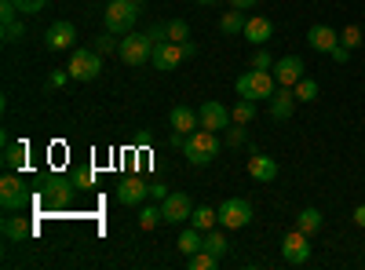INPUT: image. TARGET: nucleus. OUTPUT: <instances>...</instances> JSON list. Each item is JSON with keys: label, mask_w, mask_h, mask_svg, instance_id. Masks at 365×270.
<instances>
[{"label": "nucleus", "mask_w": 365, "mask_h": 270, "mask_svg": "<svg viewBox=\"0 0 365 270\" xmlns=\"http://www.w3.org/2000/svg\"><path fill=\"white\" fill-rule=\"evenodd\" d=\"M182 154H187V161H190V165H197V168L212 165V161H216V157L223 154L220 132H208V128H201V132L187 135V142H182Z\"/></svg>", "instance_id": "nucleus-1"}, {"label": "nucleus", "mask_w": 365, "mask_h": 270, "mask_svg": "<svg viewBox=\"0 0 365 270\" xmlns=\"http://www.w3.org/2000/svg\"><path fill=\"white\" fill-rule=\"evenodd\" d=\"M234 88H237V95H241V99H252V103L267 99V103H270V95L278 92V81H274L270 70H249V73H241V77H237Z\"/></svg>", "instance_id": "nucleus-2"}, {"label": "nucleus", "mask_w": 365, "mask_h": 270, "mask_svg": "<svg viewBox=\"0 0 365 270\" xmlns=\"http://www.w3.org/2000/svg\"><path fill=\"white\" fill-rule=\"evenodd\" d=\"M103 19H106L110 33H132L135 22H139V4L135 0H110Z\"/></svg>", "instance_id": "nucleus-3"}, {"label": "nucleus", "mask_w": 365, "mask_h": 270, "mask_svg": "<svg viewBox=\"0 0 365 270\" xmlns=\"http://www.w3.org/2000/svg\"><path fill=\"white\" fill-rule=\"evenodd\" d=\"M70 77L73 81H96L103 73V55L96 48H73L70 51Z\"/></svg>", "instance_id": "nucleus-4"}, {"label": "nucleus", "mask_w": 365, "mask_h": 270, "mask_svg": "<svg viewBox=\"0 0 365 270\" xmlns=\"http://www.w3.org/2000/svg\"><path fill=\"white\" fill-rule=\"evenodd\" d=\"M117 55L125 66H143V63H150V55H154V41H150V33H125Z\"/></svg>", "instance_id": "nucleus-5"}, {"label": "nucleus", "mask_w": 365, "mask_h": 270, "mask_svg": "<svg viewBox=\"0 0 365 270\" xmlns=\"http://www.w3.org/2000/svg\"><path fill=\"white\" fill-rule=\"evenodd\" d=\"M256 216V208L245 201V197H227L220 204V227L223 230H241V227H249Z\"/></svg>", "instance_id": "nucleus-6"}, {"label": "nucleus", "mask_w": 365, "mask_h": 270, "mask_svg": "<svg viewBox=\"0 0 365 270\" xmlns=\"http://www.w3.org/2000/svg\"><path fill=\"white\" fill-rule=\"evenodd\" d=\"M282 259L289 263V266H303L311 259V234H303L299 227L296 230H289L285 237H282Z\"/></svg>", "instance_id": "nucleus-7"}, {"label": "nucleus", "mask_w": 365, "mask_h": 270, "mask_svg": "<svg viewBox=\"0 0 365 270\" xmlns=\"http://www.w3.org/2000/svg\"><path fill=\"white\" fill-rule=\"evenodd\" d=\"M197 121H201V128H208V132H227L234 117H230V110H227L223 103L205 99V103L197 106Z\"/></svg>", "instance_id": "nucleus-8"}, {"label": "nucleus", "mask_w": 365, "mask_h": 270, "mask_svg": "<svg viewBox=\"0 0 365 270\" xmlns=\"http://www.w3.org/2000/svg\"><path fill=\"white\" fill-rule=\"evenodd\" d=\"M303 70H307V66H303V58L299 55H285V58H274V81H278V88H296L303 77H307V73H303Z\"/></svg>", "instance_id": "nucleus-9"}, {"label": "nucleus", "mask_w": 365, "mask_h": 270, "mask_svg": "<svg viewBox=\"0 0 365 270\" xmlns=\"http://www.w3.org/2000/svg\"><path fill=\"white\" fill-rule=\"evenodd\" d=\"M161 216H165V223H187V219L194 216V201H190V194H182V190L168 194V197L161 201Z\"/></svg>", "instance_id": "nucleus-10"}, {"label": "nucleus", "mask_w": 365, "mask_h": 270, "mask_svg": "<svg viewBox=\"0 0 365 270\" xmlns=\"http://www.w3.org/2000/svg\"><path fill=\"white\" fill-rule=\"evenodd\" d=\"M146 197H150V183H143L139 175L120 179V187H117V201H120V204L139 208V204H146Z\"/></svg>", "instance_id": "nucleus-11"}, {"label": "nucleus", "mask_w": 365, "mask_h": 270, "mask_svg": "<svg viewBox=\"0 0 365 270\" xmlns=\"http://www.w3.org/2000/svg\"><path fill=\"white\" fill-rule=\"evenodd\" d=\"M73 41H77V26L66 22V19L51 22L48 33H44V44H48L51 51H66V48H73Z\"/></svg>", "instance_id": "nucleus-12"}, {"label": "nucleus", "mask_w": 365, "mask_h": 270, "mask_svg": "<svg viewBox=\"0 0 365 270\" xmlns=\"http://www.w3.org/2000/svg\"><path fill=\"white\" fill-rule=\"evenodd\" d=\"M0 208H4V212H22L26 208V190L15 175L0 179Z\"/></svg>", "instance_id": "nucleus-13"}, {"label": "nucleus", "mask_w": 365, "mask_h": 270, "mask_svg": "<svg viewBox=\"0 0 365 270\" xmlns=\"http://www.w3.org/2000/svg\"><path fill=\"white\" fill-rule=\"evenodd\" d=\"M150 63H154V70H161V73H172L182 63V51H179L175 41H158L154 44V55H150Z\"/></svg>", "instance_id": "nucleus-14"}, {"label": "nucleus", "mask_w": 365, "mask_h": 270, "mask_svg": "<svg viewBox=\"0 0 365 270\" xmlns=\"http://www.w3.org/2000/svg\"><path fill=\"white\" fill-rule=\"evenodd\" d=\"M307 44L314 48V51H322V55H329L332 48L340 44V33L332 26H325V22H318V26H311L307 29Z\"/></svg>", "instance_id": "nucleus-15"}, {"label": "nucleus", "mask_w": 365, "mask_h": 270, "mask_svg": "<svg viewBox=\"0 0 365 270\" xmlns=\"http://www.w3.org/2000/svg\"><path fill=\"white\" fill-rule=\"evenodd\" d=\"M292 110H296V92L292 88H278V92L270 95V117L274 121H289Z\"/></svg>", "instance_id": "nucleus-16"}, {"label": "nucleus", "mask_w": 365, "mask_h": 270, "mask_svg": "<svg viewBox=\"0 0 365 270\" xmlns=\"http://www.w3.org/2000/svg\"><path fill=\"white\" fill-rule=\"evenodd\" d=\"M249 175L256 179V183H274V179H278V161L267 157V154H252L249 157Z\"/></svg>", "instance_id": "nucleus-17"}, {"label": "nucleus", "mask_w": 365, "mask_h": 270, "mask_svg": "<svg viewBox=\"0 0 365 270\" xmlns=\"http://www.w3.org/2000/svg\"><path fill=\"white\" fill-rule=\"evenodd\" d=\"M168 121H172V132H179V135H194L197 132V113L190 110V106H172V113H168Z\"/></svg>", "instance_id": "nucleus-18"}, {"label": "nucleus", "mask_w": 365, "mask_h": 270, "mask_svg": "<svg viewBox=\"0 0 365 270\" xmlns=\"http://www.w3.org/2000/svg\"><path fill=\"white\" fill-rule=\"evenodd\" d=\"M270 37H274V22H270V19L256 15V19H249V22H245V41H252L256 48H263Z\"/></svg>", "instance_id": "nucleus-19"}, {"label": "nucleus", "mask_w": 365, "mask_h": 270, "mask_svg": "<svg viewBox=\"0 0 365 270\" xmlns=\"http://www.w3.org/2000/svg\"><path fill=\"white\" fill-rule=\"evenodd\" d=\"M44 197L55 204V208H63V204H70V197H73V187L66 183V179H58V175H51L48 183H44Z\"/></svg>", "instance_id": "nucleus-20"}, {"label": "nucleus", "mask_w": 365, "mask_h": 270, "mask_svg": "<svg viewBox=\"0 0 365 270\" xmlns=\"http://www.w3.org/2000/svg\"><path fill=\"white\" fill-rule=\"evenodd\" d=\"M4 237H11V242H26V237H34V223L22 219V216H4Z\"/></svg>", "instance_id": "nucleus-21"}, {"label": "nucleus", "mask_w": 365, "mask_h": 270, "mask_svg": "<svg viewBox=\"0 0 365 270\" xmlns=\"http://www.w3.org/2000/svg\"><path fill=\"white\" fill-rule=\"evenodd\" d=\"M201 249L223 259V256L230 252V242H227V234H223V230H216V227H212V230H205V242H201Z\"/></svg>", "instance_id": "nucleus-22"}, {"label": "nucleus", "mask_w": 365, "mask_h": 270, "mask_svg": "<svg viewBox=\"0 0 365 270\" xmlns=\"http://www.w3.org/2000/svg\"><path fill=\"white\" fill-rule=\"evenodd\" d=\"M190 223L197 227V230H212L220 223V208H212V204H197L194 208V216H190Z\"/></svg>", "instance_id": "nucleus-23"}, {"label": "nucleus", "mask_w": 365, "mask_h": 270, "mask_svg": "<svg viewBox=\"0 0 365 270\" xmlns=\"http://www.w3.org/2000/svg\"><path fill=\"white\" fill-rule=\"evenodd\" d=\"M322 223H325V216L318 212V208H303V212L296 216V227H299L303 234H311V237L322 230Z\"/></svg>", "instance_id": "nucleus-24"}, {"label": "nucleus", "mask_w": 365, "mask_h": 270, "mask_svg": "<svg viewBox=\"0 0 365 270\" xmlns=\"http://www.w3.org/2000/svg\"><path fill=\"white\" fill-rule=\"evenodd\" d=\"M201 242H205V230H197V227H190V230H182L179 234V252H187V256H194L197 249H201Z\"/></svg>", "instance_id": "nucleus-25"}, {"label": "nucleus", "mask_w": 365, "mask_h": 270, "mask_svg": "<svg viewBox=\"0 0 365 270\" xmlns=\"http://www.w3.org/2000/svg\"><path fill=\"white\" fill-rule=\"evenodd\" d=\"M245 22H249L245 11H237V8H234V11H227V15L220 19V29H223L227 37H234V33H245Z\"/></svg>", "instance_id": "nucleus-26"}, {"label": "nucleus", "mask_w": 365, "mask_h": 270, "mask_svg": "<svg viewBox=\"0 0 365 270\" xmlns=\"http://www.w3.org/2000/svg\"><path fill=\"white\" fill-rule=\"evenodd\" d=\"M158 223H165L161 204H139V227H143V230H154Z\"/></svg>", "instance_id": "nucleus-27"}, {"label": "nucleus", "mask_w": 365, "mask_h": 270, "mask_svg": "<svg viewBox=\"0 0 365 270\" xmlns=\"http://www.w3.org/2000/svg\"><path fill=\"white\" fill-rule=\"evenodd\" d=\"M230 117H234V125H252V121H256V103H252V99H241V103L230 110Z\"/></svg>", "instance_id": "nucleus-28"}, {"label": "nucleus", "mask_w": 365, "mask_h": 270, "mask_svg": "<svg viewBox=\"0 0 365 270\" xmlns=\"http://www.w3.org/2000/svg\"><path fill=\"white\" fill-rule=\"evenodd\" d=\"M187 266H190V270H216V266H220V256H212V252L197 249V252L187 259Z\"/></svg>", "instance_id": "nucleus-29"}, {"label": "nucleus", "mask_w": 365, "mask_h": 270, "mask_svg": "<svg viewBox=\"0 0 365 270\" xmlns=\"http://www.w3.org/2000/svg\"><path fill=\"white\" fill-rule=\"evenodd\" d=\"M292 92H296V103H314V99H318V81L303 77V81L292 88Z\"/></svg>", "instance_id": "nucleus-30"}, {"label": "nucleus", "mask_w": 365, "mask_h": 270, "mask_svg": "<svg viewBox=\"0 0 365 270\" xmlns=\"http://www.w3.org/2000/svg\"><path fill=\"white\" fill-rule=\"evenodd\" d=\"M165 33H168V41L182 44V41H190V26L182 19H172V22H165Z\"/></svg>", "instance_id": "nucleus-31"}, {"label": "nucleus", "mask_w": 365, "mask_h": 270, "mask_svg": "<svg viewBox=\"0 0 365 270\" xmlns=\"http://www.w3.org/2000/svg\"><path fill=\"white\" fill-rule=\"evenodd\" d=\"M4 165H8L11 172H19V168L26 165V142H15V146H8V154H4Z\"/></svg>", "instance_id": "nucleus-32"}, {"label": "nucleus", "mask_w": 365, "mask_h": 270, "mask_svg": "<svg viewBox=\"0 0 365 270\" xmlns=\"http://www.w3.org/2000/svg\"><path fill=\"white\" fill-rule=\"evenodd\" d=\"M91 48H96L99 55H113V51L120 48V41H113V33H110V29H106L103 37H96V44H91Z\"/></svg>", "instance_id": "nucleus-33"}, {"label": "nucleus", "mask_w": 365, "mask_h": 270, "mask_svg": "<svg viewBox=\"0 0 365 270\" xmlns=\"http://www.w3.org/2000/svg\"><path fill=\"white\" fill-rule=\"evenodd\" d=\"M15 8H19L22 15H37V11L48 8V0H15Z\"/></svg>", "instance_id": "nucleus-34"}, {"label": "nucleus", "mask_w": 365, "mask_h": 270, "mask_svg": "<svg viewBox=\"0 0 365 270\" xmlns=\"http://www.w3.org/2000/svg\"><path fill=\"white\" fill-rule=\"evenodd\" d=\"M26 37V26L22 22H8L4 26V44H15V41H22Z\"/></svg>", "instance_id": "nucleus-35"}, {"label": "nucleus", "mask_w": 365, "mask_h": 270, "mask_svg": "<svg viewBox=\"0 0 365 270\" xmlns=\"http://www.w3.org/2000/svg\"><path fill=\"white\" fill-rule=\"evenodd\" d=\"M340 41H344V44H347L351 51H354V48L361 44V29H358V26H344V33H340Z\"/></svg>", "instance_id": "nucleus-36"}, {"label": "nucleus", "mask_w": 365, "mask_h": 270, "mask_svg": "<svg viewBox=\"0 0 365 270\" xmlns=\"http://www.w3.org/2000/svg\"><path fill=\"white\" fill-rule=\"evenodd\" d=\"M252 70H274V58H270L263 48H256V51H252Z\"/></svg>", "instance_id": "nucleus-37"}, {"label": "nucleus", "mask_w": 365, "mask_h": 270, "mask_svg": "<svg viewBox=\"0 0 365 270\" xmlns=\"http://www.w3.org/2000/svg\"><path fill=\"white\" fill-rule=\"evenodd\" d=\"M15 15H19V8H15V0H0V22H15Z\"/></svg>", "instance_id": "nucleus-38"}, {"label": "nucleus", "mask_w": 365, "mask_h": 270, "mask_svg": "<svg viewBox=\"0 0 365 270\" xmlns=\"http://www.w3.org/2000/svg\"><path fill=\"white\" fill-rule=\"evenodd\" d=\"M329 58H332V63H340V66H344V63H347V58H351V48H347V44L340 41L336 48H332V51H329Z\"/></svg>", "instance_id": "nucleus-39"}, {"label": "nucleus", "mask_w": 365, "mask_h": 270, "mask_svg": "<svg viewBox=\"0 0 365 270\" xmlns=\"http://www.w3.org/2000/svg\"><path fill=\"white\" fill-rule=\"evenodd\" d=\"M241 142H245V125L227 128V146H241Z\"/></svg>", "instance_id": "nucleus-40"}, {"label": "nucleus", "mask_w": 365, "mask_h": 270, "mask_svg": "<svg viewBox=\"0 0 365 270\" xmlns=\"http://www.w3.org/2000/svg\"><path fill=\"white\" fill-rule=\"evenodd\" d=\"M66 81H70V70H58V73H51V81H48V84H51V88H63Z\"/></svg>", "instance_id": "nucleus-41"}, {"label": "nucleus", "mask_w": 365, "mask_h": 270, "mask_svg": "<svg viewBox=\"0 0 365 270\" xmlns=\"http://www.w3.org/2000/svg\"><path fill=\"white\" fill-rule=\"evenodd\" d=\"M91 179H96V175H91V168H84V172H77L73 183H77V187H91Z\"/></svg>", "instance_id": "nucleus-42"}, {"label": "nucleus", "mask_w": 365, "mask_h": 270, "mask_svg": "<svg viewBox=\"0 0 365 270\" xmlns=\"http://www.w3.org/2000/svg\"><path fill=\"white\" fill-rule=\"evenodd\" d=\"M179 51H182V58H194V55H197V44H194V41H182Z\"/></svg>", "instance_id": "nucleus-43"}, {"label": "nucleus", "mask_w": 365, "mask_h": 270, "mask_svg": "<svg viewBox=\"0 0 365 270\" xmlns=\"http://www.w3.org/2000/svg\"><path fill=\"white\" fill-rule=\"evenodd\" d=\"M150 197H158V201H165V197H168V187H161V183H150Z\"/></svg>", "instance_id": "nucleus-44"}, {"label": "nucleus", "mask_w": 365, "mask_h": 270, "mask_svg": "<svg viewBox=\"0 0 365 270\" xmlns=\"http://www.w3.org/2000/svg\"><path fill=\"white\" fill-rule=\"evenodd\" d=\"M256 4H259V0H230V8H237V11H249Z\"/></svg>", "instance_id": "nucleus-45"}, {"label": "nucleus", "mask_w": 365, "mask_h": 270, "mask_svg": "<svg viewBox=\"0 0 365 270\" xmlns=\"http://www.w3.org/2000/svg\"><path fill=\"white\" fill-rule=\"evenodd\" d=\"M351 216H354V223H358V227L365 230V204H358V208H354V212H351Z\"/></svg>", "instance_id": "nucleus-46"}, {"label": "nucleus", "mask_w": 365, "mask_h": 270, "mask_svg": "<svg viewBox=\"0 0 365 270\" xmlns=\"http://www.w3.org/2000/svg\"><path fill=\"white\" fill-rule=\"evenodd\" d=\"M197 4H220V0H197Z\"/></svg>", "instance_id": "nucleus-47"}, {"label": "nucleus", "mask_w": 365, "mask_h": 270, "mask_svg": "<svg viewBox=\"0 0 365 270\" xmlns=\"http://www.w3.org/2000/svg\"><path fill=\"white\" fill-rule=\"evenodd\" d=\"M135 4H143V0H135Z\"/></svg>", "instance_id": "nucleus-48"}]
</instances>
